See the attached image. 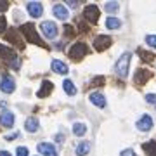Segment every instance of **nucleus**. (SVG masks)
<instances>
[{
    "mask_svg": "<svg viewBox=\"0 0 156 156\" xmlns=\"http://www.w3.org/2000/svg\"><path fill=\"white\" fill-rule=\"evenodd\" d=\"M19 31H21V33L26 37V40H28L30 44H35V45H38V47H42V49H47V50H49V45H47L44 40L40 38V35L37 33V30H35V24H33V23H24V24H21Z\"/></svg>",
    "mask_w": 156,
    "mask_h": 156,
    "instance_id": "1",
    "label": "nucleus"
},
{
    "mask_svg": "<svg viewBox=\"0 0 156 156\" xmlns=\"http://www.w3.org/2000/svg\"><path fill=\"white\" fill-rule=\"evenodd\" d=\"M0 59H4L7 66H11L12 69H16L19 71V68H21V59L17 57V52H14L12 49H9L7 45H0Z\"/></svg>",
    "mask_w": 156,
    "mask_h": 156,
    "instance_id": "2",
    "label": "nucleus"
},
{
    "mask_svg": "<svg viewBox=\"0 0 156 156\" xmlns=\"http://www.w3.org/2000/svg\"><path fill=\"white\" fill-rule=\"evenodd\" d=\"M89 54V45L83 44V42H76V44H73L71 47H69V50H68V56H69V59L75 62L82 61L85 56Z\"/></svg>",
    "mask_w": 156,
    "mask_h": 156,
    "instance_id": "3",
    "label": "nucleus"
},
{
    "mask_svg": "<svg viewBox=\"0 0 156 156\" xmlns=\"http://www.w3.org/2000/svg\"><path fill=\"white\" fill-rule=\"evenodd\" d=\"M130 59H132V54H130V52H123L122 56L118 57L116 64H115V73H116L120 78L128 76V64H130Z\"/></svg>",
    "mask_w": 156,
    "mask_h": 156,
    "instance_id": "4",
    "label": "nucleus"
},
{
    "mask_svg": "<svg viewBox=\"0 0 156 156\" xmlns=\"http://www.w3.org/2000/svg\"><path fill=\"white\" fill-rule=\"evenodd\" d=\"M111 45H113V38L108 37V35H99V37L94 38V49L97 50V52H104V50H108Z\"/></svg>",
    "mask_w": 156,
    "mask_h": 156,
    "instance_id": "5",
    "label": "nucleus"
},
{
    "mask_svg": "<svg viewBox=\"0 0 156 156\" xmlns=\"http://www.w3.org/2000/svg\"><path fill=\"white\" fill-rule=\"evenodd\" d=\"M99 16H101V11H99V7H97V5L90 4V5L85 7V11H83V17L90 23V24H95V23L99 21Z\"/></svg>",
    "mask_w": 156,
    "mask_h": 156,
    "instance_id": "6",
    "label": "nucleus"
},
{
    "mask_svg": "<svg viewBox=\"0 0 156 156\" xmlns=\"http://www.w3.org/2000/svg\"><path fill=\"white\" fill-rule=\"evenodd\" d=\"M5 40L7 42H11L12 45H16L17 49H24V44H23V40L21 37H19V33H17V30L16 28H11V30H7L5 31Z\"/></svg>",
    "mask_w": 156,
    "mask_h": 156,
    "instance_id": "7",
    "label": "nucleus"
},
{
    "mask_svg": "<svg viewBox=\"0 0 156 156\" xmlns=\"http://www.w3.org/2000/svg\"><path fill=\"white\" fill-rule=\"evenodd\" d=\"M40 28H42V33H44L45 38H56L57 35V24H54L52 21H44L40 24Z\"/></svg>",
    "mask_w": 156,
    "mask_h": 156,
    "instance_id": "8",
    "label": "nucleus"
},
{
    "mask_svg": "<svg viewBox=\"0 0 156 156\" xmlns=\"http://www.w3.org/2000/svg\"><path fill=\"white\" fill-rule=\"evenodd\" d=\"M0 90H2L4 94H12V92L16 90V82H14V78L9 76V75H4V76H2V82H0Z\"/></svg>",
    "mask_w": 156,
    "mask_h": 156,
    "instance_id": "9",
    "label": "nucleus"
},
{
    "mask_svg": "<svg viewBox=\"0 0 156 156\" xmlns=\"http://www.w3.org/2000/svg\"><path fill=\"white\" fill-rule=\"evenodd\" d=\"M153 78V71H149L147 68H140V69H137V73H135V83L137 85H144L147 80H151Z\"/></svg>",
    "mask_w": 156,
    "mask_h": 156,
    "instance_id": "10",
    "label": "nucleus"
},
{
    "mask_svg": "<svg viewBox=\"0 0 156 156\" xmlns=\"http://www.w3.org/2000/svg\"><path fill=\"white\" fill-rule=\"evenodd\" d=\"M37 149H38L40 154H44V156H57V149L50 142H40L37 146Z\"/></svg>",
    "mask_w": 156,
    "mask_h": 156,
    "instance_id": "11",
    "label": "nucleus"
},
{
    "mask_svg": "<svg viewBox=\"0 0 156 156\" xmlns=\"http://www.w3.org/2000/svg\"><path fill=\"white\" fill-rule=\"evenodd\" d=\"M137 128L142 130V132H149L151 128H153V118L149 115H142L140 120L137 122Z\"/></svg>",
    "mask_w": 156,
    "mask_h": 156,
    "instance_id": "12",
    "label": "nucleus"
},
{
    "mask_svg": "<svg viewBox=\"0 0 156 156\" xmlns=\"http://www.w3.org/2000/svg\"><path fill=\"white\" fill-rule=\"evenodd\" d=\"M28 14L31 17H40L44 14V7L40 2H28Z\"/></svg>",
    "mask_w": 156,
    "mask_h": 156,
    "instance_id": "13",
    "label": "nucleus"
},
{
    "mask_svg": "<svg viewBox=\"0 0 156 156\" xmlns=\"http://www.w3.org/2000/svg\"><path fill=\"white\" fill-rule=\"evenodd\" d=\"M0 125L4 128H11L12 125H14V115H12L11 111H2V115H0Z\"/></svg>",
    "mask_w": 156,
    "mask_h": 156,
    "instance_id": "14",
    "label": "nucleus"
},
{
    "mask_svg": "<svg viewBox=\"0 0 156 156\" xmlns=\"http://www.w3.org/2000/svg\"><path fill=\"white\" fill-rule=\"evenodd\" d=\"M89 101L97 108H104L106 106V97L101 94V92H92V94L89 95Z\"/></svg>",
    "mask_w": 156,
    "mask_h": 156,
    "instance_id": "15",
    "label": "nucleus"
},
{
    "mask_svg": "<svg viewBox=\"0 0 156 156\" xmlns=\"http://www.w3.org/2000/svg\"><path fill=\"white\" fill-rule=\"evenodd\" d=\"M54 16H56L57 19H61V21H66L68 17H69V11H68L62 4H56V5H54Z\"/></svg>",
    "mask_w": 156,
    "mask_h": 156,
    "instance_id": "16",
    "label": "nucleus"
},
{
    "mask_svg": "<svg viewBox=\"0 0 156 156\" xmlns=\"http://www.w3.org/2000/svg\"><path fill=\"white\" fill-rule=\"evenodd\" d=\"M54 90V85H52V82L50 80H44V83H42V89L37 92V95H38L40 99H44V97H47V95H50V92Z\"/></svg>",
    "mask_w": 156,
    "mask_h": 156,
    "instance_id": "17",
    "label": "nucleus"
},
{
    "mask_svg": "<svg viewBox=\"0 0 156 156\" xmlns=\"http://www.w3.org/2000/svg\"><path fill=\"white\" fill-rule=\"evenodd\" d=\"M52 71H54V73H59V75H68L69 68H68L62 61H57V59H54V61H52Z\"/></svg>",
    "mask_w": 156,
    "mask_h": 156,
    "instance_id": "18",
    "label": "nucleus"
},
{
    "mask_svg": "<svg viewBox=\"0 0 156 156\" xmlns=\"http://www.w3.org/2000/svg\"><path fill=\"white\" fill-rule=\"evenodd\" d=\"M137 54H139V57L144 62H153L156 57L154 52H149V50H144V49H137Z\"/></svg>",
    "mask_w": 156,
    "mask_h": 156,
    "instance_id": "19",
    "label": "nucleus"
},
{
    "mask_svg": "<svg viewBox=\"0 0 156 156\" xmlns=\"http://www.w3.org/2000/svg\"><path fill=\"white\" fill-rule=\"evenodd\" d=\"M142 149L147 156H156V140H147L142 144Z\"/></svg>",
    "mask_w": 156,
    "mask_h": 156,
    "instance_id": "20",
    "label": "nucleus"
},
{
    "mask_svg": "<svg viewBox=\"0 0 156 156\" xmlns=\"http://www.w3.org/2000/svg\"><path fill=\"white\" fill-rule=\"evenodd\" d=\"M73 134L76 135V137H82V135L87 134V125L82 122H76V123H73Z\"/></svg>",
    "mask_w": 156,
    "mask_h": 156,
    "instance_id": "21",
    "label": "nucleus"
},
{
    "mask_svg": "<svg viewBox=\"0 0 156 156\" xmlns=\"http://www.w3.org/2000/svg\"><path fill=\"white\" fill-rule=\"evenodd\" d=\"M62 89H64V92H66L68 95H75L76 94V87H75V83H73L69 78H66V80L62 82Z\"/></svg>",
    "mask_w": 156,
    "mask_h": 156,
    "instance_id": "22",
    "label": "nucleus"
},
{
    "mask_svg": "<svg viewBox=\"0 0 156 156\" xmlns=\"http://www.w3.org/2000/svg\"><path fill=\"white\" fill-rule=\"evenodd\" d=\"M24 128H26L28 132H37V130H38V120H37V118H28V120L24 122Z\"/></svg>",
    "mask_w": 156,
    "mask_h": 156,
    "instance_id": "23",
    "label": "nucleus"
},
{
    "mask_svg": "<svg viewBox=\"0 0 156 156\" xmlns=\"http://www.w3.org/2000/svg\"><path fill=\"white\" fill-rule=\"evenodd\" d=\"M89 151H90V144L89 142H80V144L76 146V156H85V154H89Z\"/></svg>",
    "mask_w": 156,
    "mask_h": 156,
    "instance_id": "24",
    "label": "nucleus"
},
{
    "mask_svg": "<svg viewBox=\"0 0 156 156\" xmlns=\"http://www.w3.org/2000/svg\"><path fill=\"white\" fill-rule=\"evenodd\" d=\"M120 26H122V21H120V19H116V17H108V19H106V28L118 30Z\"/></svg>",
    "mask_w": 156,
    "mask_h": 156,
    "instance_id": "25",
    "label": "nucleus"
},
{
    "mask_svg": "<svg viewBox=\"0 0 156 156\" xmlns=\"http://www.w3.org/2000/svg\"><path fill=\"white\" fill-rule=\"evenodd\" d=\"M118 9H120V4L118 2H106V5H104V11L109 12V14L118 12Z\"/></svg>",
    "mask_w": 156,
    "mask_h": 156,
    "instance_id": "26",
    "label": "nucleus"
},
{
    "mask_svg": "<svg viewBox=\"0 0 156 156\" xmlns=\"http://www.w3.org/2000/svg\"><path fill=\"white\" fill-rule=\"evenodd\" d=\"M75 37V30L71 24H64V38H73Z\"/></svg>",
    "mask_w": 156,
    "mask_h": 156,
    "instance_id": "27",
    "label": "nucleus"
},
{
    "mask_svg": "<svg viewBox=\"0 0 156 156\" xmlns=\"http://www.w3.org/2000/svg\"><path fill=\"white\" fill-rule=\"evenodd\" d=\"M102 83H104V76H95V78H92V82H90L87 87L92 89V87H95V85H102ZM87 87H85V89H87Z\"/></svg>",
    "mask_w": 156,
    "mask_h": 156,
    "instance_id": "28",
    "label": "nucleus"
},
{
    "mask_svg": "<svg viewBox=\"0 0 156 156\" xmlns=\"http://www.w3.org/2000/svg\"><path fill=\"white\" fill-rule=\"evenodd\" d=\"M146 44L149 47H153V49H156V35H147L146 37Z\"/></svg>",
    "mask_w": 156,
    "mask_h": 156,
    "instance_id": "29",
    "label": "nucleus"
},
{
    "mask_svg": "<svg viewBox=\"0 0 156 156\" xmlns=\"http://www.w3.org/2000/svg\"><path fill=\"white\" fill-rule=\"evenodd\" d=\"M16 156H28V147H24V146L17 147V149H16Z\"/></svg>",
    "mask_w": 156,
    "mask_h": 156,
    "instance_id": "30",
    "label": "nucleus"
},
{
    "mask_svg": "<svg viewBox=\"0 0 156 156\" xmlns=\"http://www.w3.org/2000/svg\"><path fill=\"white\" fill-rule=\"evenodd\" d=\"M76 23H78V28H80V31H82V33H85V31H89V28L85 26V23L82 21V19H76Z\"/></svg>",
    "mask_w": 156,
    "mask_h": 156,
    "instance_id": "31",
    "label": "nucleus"
},
{
    "mask_svg": "<svg viewBox=\"0 0 156 156\" xmlns=\"http://www.w3.org/2000/svg\"><path fill=\"white\" fill-rule=\"evenodd\" d=\"M146 101L149 104H156V94H146Z\"/></svg>",
    "mask_w": 156,
    "mask_h": 156,
    "instance_id": "32",
    "label": "nucleus"
},
{
    "mask_svg": "<svg viewBox=\"0 0 156 156\" xmlns=\"http://www.w3.org/2000/svg\"><path fill=\"white\" fill-rule=\"evenodd\" d=\"M9 9V2L7 0H0V12H5Z\"/></svg>",
    "mask_w": 156,
    "mask_h": 156,
    "instance_id": "33",
    "label": "nucleus"
},
{
    "mask_svg": "<svg viewBox=\"0 0 156 156\" xmlns=\"http://www.w3.org/2000/svg\"><path fill=\"white\" fill-rule=\"evenodd\" d=\"M66 5H68V7H71V9H76V7L80 5V2H78V0H68Z\"/></svg>",
    "mask_w": 156,
    "mask_h": 156,
    "instance_id": "34",
    "label": "nucleus"
},
{
    "mask_svg": "<svg viewBox=\"0 0 156 156\" xmlns=\"http://www.w3.org/2000/svg\"><path fill=\"white\" fill-rule=\"evenodd\" d=\"M5 26H7V21H5V17L4 16H0V33L5 30Z\"/></svg>",
    "mask_w": 156,
    "mask_h": 156,
    "instance_id": "35",
    "label": "nucleus"
},
{
    "mask_svg": "<svg viewBox=\"0 0 156 156\" xmlns=\"http://www.w3.org/2000/svg\"><path fill=\"white\" fill-rule=\"evenodd\" d=\"M120 156H137V154H135V153H134L132 149H123Z\"/></svg>",
    "mask_w": 156,
    "mask_h": 156,
    "instance_id": "36",
    "label": "nucleus"
},
{
    "mask_svg": "<svg viewBox=\"0 0 156 156\" xmlns=\"http://www.w3.org/2000/svg\"><path fill=\"white\" fill-rule=\"evenodd\" d=\"M17 137H21V134H19V132H14V134H9L5 139L7 140H14V139H17Z\"/></svg>",
    "mask_w": 156,
    "mask_h": 156,
    "instance_id": "37",
    "label": "nucleus"
},
{
    "mask_svg": "<svg viewBox=\"0 0 156 156\" xmlns=\"http://www.w3.org/2000/svg\"><path fill=\"white\" fill-rule=\"evenodd\" d=\"M0 156H11V153H7V151H0Z\"/></svg>",
    "mask_w": 156,
    "mask_h": 156,
    "instance_id": "38",
    "label": "nucleus"
},
{
    "mask_svg": "<svg viewBox=\"0 0 156 156\" xmlns=\"http://www.w3.org/2000/svg\"><path fill=\"white\" fill-rule=\"evenodd\" d=\"M56 140H57V142H62L64 139H62V135H56Z\"/></svg>",
    "mask_w": 156,
    "mask_h": 156,
    "instance_id": "39",
    "label": "nucleus"
}]
</instances>
